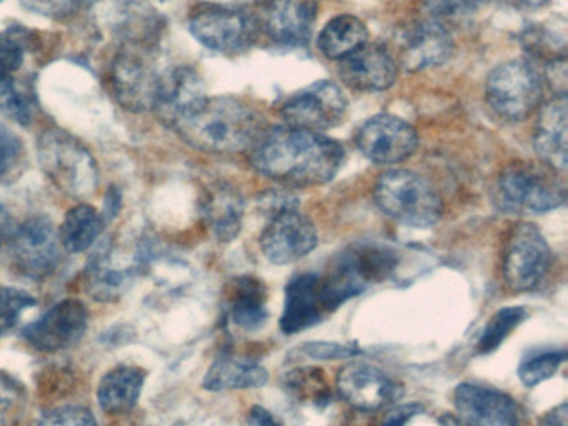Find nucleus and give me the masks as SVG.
Instances as JSON below:
<instances>
[{"instance_id":"19","label":"nucleus","mask_w":568,"mask_h":426,"mask_svg":"<svg viewBox=\"0 0 568 426\" xmlns=\"http://www.w3.org/2000/svg\"><path fill=\"white\" fill-rule=\"evenodd\" d=\"M398 65L387 45L365 43L338 60V75L357 92H382L397 80Z\"/></svg>"},{"instance_id":"40","label":"nucleus","mask_w":568,"mask_h":426,"mask_svg":"<svg viewBox=\"0 0 568 426\" xmlns=\"http://www.w3.org/2000/svg\"><path fill=\"white\" fill-rule=\"evenodd\" d=\"M490 0H422L425 10L435 19L445 17H462L477 12L480 7L487 6Z\"/></svg>"},{"instance_id":"4","label":"nucleus","mask_w":568,"mask_h":426,"mask_svg":"<svg viewBox=\"0 0 568 426\" xmlns=\"http://www.w3.org/2000/svg\"><path fill=\"white\" fill-rule=\"evenodd\" d=\"M38 156L45 175L61 192L88 199L98 190V162L72 133L62 129L45 130L39 136Z\"/></svg>"},{"instance_id":"1","label":"nucleus","mask_w":568,"mask_h":426,"mask_svg":"<svg viewBox=\"0 0 568 426\" xmlns=\"http://www.w3.org/2000/svg\"><path fill=\"white\" fill-rule=\"evenodd\" d=\"M345 150L324 133L294 126L265 130L251 150V163L265 179L284 186H317L335 179Z\"/></svg>"},{"instance_id":"16","label":"nucleus","mask_w":568,"mask_h":426,"mask_svg":"<svg viewBox=\"0 0 568 426\" xmlns=\"http://www.w3.org/2000/svg\"><path fill=\"white\" fill-rule=\"evenodd\" d=\"M337 392L354 408L377 412L395 405L404 396V386L378 366L355 359L338 369Z\"/></svg>"},{"instance_id":"33","label":"nucleus","mask_w":568,"mask_h":426,"mask_svg":"<svg viewBox=\"0 0 568 426\" xmlns=\"http://www.w3.org/2000/svg\"><path fill=\"white\" fill-rule=\"evenodd\" d=\"M0 115L19 125L32 122V105L28 97L18 89L11 73L0 72Z\"/></svg>"},{"instance_id":"23","label":"nucleus","mask_w":568,"mask_h":426,"mask_svg":"<svg viewBox=\"0 0 568 426\" xmlns=\"http://www.w3.org/2000/svg\"><path fill=\"white\" fill-rule=\"evenodd\" d=\"M268 383V372L254 359L237 355H222L205 373L202 388L207 392L261 388Z\"/></svg>"},{"instance_id":"22","label":"nucleus","mask_w":568,"mask_h":426,"mask_svg":"<svg viewBox=\"0 0 568 426\" xmlns=\"http://www.w3.org/2000/svg\"><path fill=\"white\" fill-rule=\"evenodd\" d=\"M531 140L540 162L564 175L568 162L567 97H554L541 105Z\"/></svg>"},{"instance_id":"11","label":"nucleus","mask_w":568,"mask_h":426,"mask_svg":"<svg viewBox=\"0 0 568 426\" xmlns=\"http://www.w3.org/2000/svg\"><path fill=\"white\" fill-rule=\"evenodd\" d=\"M395 62L407 72H420L442 65L454 53L450 30L435 19L412 20L395 33L394 45L388 47Z\"/></svg>"},{"instance_id":"47","label":"nucleus","mask_w":568,"mask_h":426,"mask_svg":"<svg viewBox=\"0 0 568 426\" xmlns=\"http://www.w3.org/2000/svg\"><path fill=\"white\" fill-rule=\"evenodd\" d=\"M511 2L517 3L518 7H524V9H540V7L547 6L550 0H511Z\"/></svg>"},{"instance_id":"39","label":"nucleus","mask_w":568,"mask_h":426,"mask_svg":"<svg viewBox=\"0 0 568 426\" xmlns=\"http://www.w3.org/2000/svg\"><path fill=\"white\" fill-rule=\"evenodd\" d=\"M302 355L321 362H331V359H348L358 356L362 349L354 345H341L334 342H307L301 345Z\"/></svg>"},{"instance_id":"35","label":"nucleus","mask_w":568,"mask_h":426,"mask_svg":"<svg viewBox=\"0 0 568 426\" xmlns=\"http://www.w3.org/2000/svg\"><path fill=\"white\" fill-rule=\"evenodd\" d=\"M26 149L14 130L0 122V182L14 179L24 166Z\"/></svg>"},{"instance_id":"10","label":"nucleus","mask_w":568,"mask_h":426,"mask_svg":"<svg viewBox=\"0 0 568 426\" xmlns=\"http://www.w3.org/2000/svg\"><path fill=\"white\" fill-rule=\"evenodd\" d=\"M59 230L48 216L24 220L9 239L12 265L21 275L41 282L51 276L62 262Z\"/></svg>"},{"instance_id":"28","label":"nucleus","mask_w":568,"mask_h":426,"mask_svg":"<svg viewBox=\"0 0 568 426\" xmlns=\"http://www.w3.org/2000/svg\"><path fill=\"white\" fill-rule=\"evenodd\" d=\"M368 42V30L358 17H334L322 29L317 37V45L327 59L342 60Z\"/></svg>"},{"instance_id":"7","label":"nucleus","mask_w":568,"mask_h":426,"mask_svg":"<svg viewBox=\"0 0 568 426\" xmlns=\"http://www.w3.org/2000/svg\"><path fill=\"white\" fill-rule=\"evenodd\" d=\"M544 97L540 72L524 60H510L491 70L485 99L498 119L520 122L538 109Z\"/></svg>"},{"instance_id":"29","label":"nucleus","mask_w":568,"mask_h":426,"mask_svg":"<svg viewBox=\"0 0 568 426\" xmlns=\"http://www.w3.org/2000/svg\"><path fill=\"white\" fill-rule=\"evenodd\" d=\"M105 222L101 213L91 205L74 206L69 210L62 222L59 236H61L62 246L71 253H82L91 248L99 236L104 232Z\"/></svg>"},{"instance_id":"46","label":"nucleus","mask_w":568,"mask_h":426,"mask_svg":"<svg viewBox=\"0 0 568 426\" xmlns=\"http://www.w3.org/2000/svg\"><path fill=\"white\" fill-rule=\"evenodd\" d=\"M537 426H568V406L567 403L555 406L550 412L541 416Z\"/></svg>"},{"instance_id":"38","label":"nucleus","mask_w":568,"mask_h":426,"mask_svg":"<svg viewBox=\"0 0 568 426\" xmlns=\"http://www.w3.org/2000/svg\"><path fill=\"white\" fill-rule=\"evenodd\" d=\"M39 426H99L95 416L82 406H62L42 416Z\"/></svg>"},{"instance_id":"3","label":"nucleus","mask_w":568,"mask_h":426,"mask_svg":"<svg viewBox=\"0 0 568 426\" xmlns=\"http://www.w3.org/2000/svg\"><path fill=\"white\" fill-rule=\"evenodd\" d=\"M378 210L412 229H430L440 222L444 202L437 190L415 172L388 170L374 186Z\"/></svg>"},{"instance_id":"12","label":"nucleus","mask_w":568,"mask_h":426,"mask_svg":"<svg viewBox=\"0 0 568 426\" xmlns=\"http://www.w3.org/2000/svg\"><path fill=\"white\" fill-rule=\"evenodd\" d=\"M347 106V97L337 83L318 80L288 97L281 116L285 125L321 133L341 125Z\"/></svg>"},{"instance_id":"30","label":"nucleus","mask_w":568,"mask_h":426,"mask_svg":"<svg viewBox=\"0 0 568 426\" xmlns=\"http://www.w3.org/2000/svg\"><path fill=\"white\" fill-rule=\"evenodd\" d=\"M28 413L26 386L8 372H0V426H21Z\"/></svg>"},{"instance_id":"49","label":"nucleus","mask_w":568,"mask_h":426,"mask_svg":"<svg viewBox=\"0 0 568 426\" xmlns=\"http://www.w3.org/2000/svg\"><path fill=\"white\" fill-rule=\"evenodd\" d=\"M6 329H4V326L0 325V335H2V333H4Z\"/></svg>"},{"instance_id":"31","label":"nucleus","mask_w":568,"mask_h":426,"mask_svg":"<svg viewBox=\"0 0 568 426\" xmlns=\"http://www.w3.org/2000/svg\"><path fill=\"white\" fill-rule=\"evenodd\" d=\"M528 313L524 306H507V308L498 310L490 320L487 326L481 332L480 339L477 343L478 353L495 352L505 339L508 338L511 332L517 328L520 323L525 322Z\"/></svg>"},{"instance_id":"6","label":"nucleus","mask_w":568,"mask_h":426,"mask_svg":"<svg viewBox=\"0 0 568 426\" xmlns=\"http://www.w3.org/2000/svg\"><path fill=\"white\" fill-rule=\"evenodd\" d=\"M189 30L207 49L235 55L254 45L261 23L247 10L204 2L191 10Z\"/></svg>"},{"instance_id":"34","label":"nucleus","mask_w":568,"mask_h":426,"mask_svg":"<svg viewBox=\"0 0 568 426\" xmlns=\"http://www.w3.org/2000/svg\"><path fill=\"white\" fill-rule=\"evenodd\" d=\"M565 359H567V352L565 349L530 356V358L524 359L520 366H518V378L528 388L540 385V383L547 382L548 378H551L558 372Z\"/></svg>"},{"instance_id":"9","label":"nucleus","mask_w":568,"mask_h":426,"mask_svg":"<svg viewBox=\"0 0 568 426\" xmlns=\"http://www.w3.org/2000/svg\"><path fill=\"white\" fill-rule=\"evenodd\" d=\"M551 266V250L534 223L521 222L511 229L504 248L501 272L511 292L537 288Z\"/></svg>"},{"instance_id":"42","label":"nucleus","mask_w":568,"mask_h":426,"mask_svg":"<svg viewBox=\"0 0 568 426\" xmlns=\"http://www.w3.org/2000/svg\"><path fill=\"white\" fill-rule=\"evenodd\" d=\"M545 79L554 90L555 97H567V57L565 53L548 60Z\"/></svg>"},{"instance_id":"15","label":"nucleus","mask_w":568,"mask_h":426,"mask_svg":"<svg viewBox=\"0 0 568 426\" xmlns=\"http://www.w3.org/2000/svg\"><path fill=\"white\" fill-rule=\"evenodd\" d=\"M317 245L318 233L314 222L298 209L275 213L261 233L262 252L275 265L298 262Z\"/></svg>"},{"instance_id":"18","label":"nucleus","mask_w":568,"mask_h":426,"mask_svg":"<svg viewBox=\"0 0 568 426\" xmlns=\"http://www.w3.org/2000/svg\"><path fill=\"white\" fill-rule=\"evenodd\" d=\"M454 405L467 426H520V413L511 396L494 386L460 383Z\"/></svg>"},{"instance_id":"24","label":"nucleus","mask_w":568,"mask_h":426,"mask_svg":"<svg viewBox=\"0 0 568 426\" xmlns=\"http://www.w3.org/2000/svg\"><path fill=\"white\" fill-rule=\"evenodd\" d=\"M202 213L219 242H232L242 229L244 200L234 186L219 183L205 193Z\"/></svg>"},{"instance_id":"13","label":"nucleus","mask_w":568,"mask_h":426,"mask_svg":"<svg viewBox=\"0 0 568 426\" xmlns=\"http://www.w3.org/2000/svg\"><path fill=\"white\" fill-rule=\"evenodd\" d=\"M207 99L201 73L191 65H175L159 75L152 110L161 122L175 130L197 113Z\"/></svg>"},{"instance_id":"14","label":"nucleus","mask_w":568,"mask_h":426,"mask_svg":"<svg viewBox=\"0 0 568 426\" xmlns=\"http://www.w3.org/2000/svg\"><path fill=\"white\" fill-rule=\"evenodd\" d=\"M355 143L362 155L378 165H395L418 149V133L410 123L390 113L372 116L358 129Z\"/></svg>"},{"instance_id":"43","label":"nucleus","mask_w":568,"mask_h":426,"mask_svg":"<svg viewBox=\"0 0 568 426\" xmlns=\"http://www.w3.org/2000/svg\"><path fill=\"white\" fill-rule=\"evenodd\" d=\"M248 426H282V423L264 406H252L247 416Z\"/></svg>"},{"instance_id":"25","label":"nucleus","mask_w":568,"mask_h":426,"mask_svg":"<svg viewBox=\"0 0 568 426\" xmlns=\"http://www.w3.org/2000/svg\"><path fill=\"white\" fill-rule=\"evenodd\" d=\"M229 315L239 328L255 332L268 318L267 288L252 276L235 278L229 286Z\"/></svg>"},{"instance_id":"44","label":"nucleus","mask_w":568,"mask_h":426,"mask_svg":"<svg viewBox=\"0 0 568 426\" xmlns=\"http://www.w3.org/2000/svg\"><path fill=\"white\" fill-rule=\"evenodd\" d=\"M420 412L422 406L415 405V403H412V405L400 406V408L395 409V412L385 419V423L382 426H405L412 416H415Z\"/></svg>"},{"instance_id":"8","label":"nucleus","mask_w":568,"mask_h":426,"mask_svg":"<svg viewBox=\"0 0 568 426\" xmlns=\"http://www.w3.org/2000/svg\"><path fill=\"white\" fill-rule=\"evenodd\" d=\"M159 75L152 45L122 43L109 69V87L119 105L131 112H145L154 106Z\"/></svg>"},{"instance_id":"17","label":"nucleus","mask_w":568,"mask_h":426,"mask_svg":"<svg viewBox=\"0 0 568 426\" xmlns=\"http://www.w3.org/2000/svg\"><path fill=\"white\" fill-rule=\"evenodd\" d=\"M88 326V306L81 300L65 298L55 303L38 322L26 326L22 336L39 352L58 353L78 345Z\"/></svg>"},{"instance_id":"27","label":"nucleus","mask_w":568,"mask_h":426,"mask_svg":"<svg viewBox=\"0 0 568 426\" xmlns=\"http://www.w3.org/2000/svg\"><path fill=\"white\" fill-rule=\"evenodd\" d=\"M135 276L134 266L114 268L111 265V248L102 246L92 255L85 268V288L98 302H115L124 295Z\"/></svg>"},{"instance_id":"2","label":"nucleus","mask_w":568,"mask_h":426,"mask_svg":"<svg viewBox=\"0 0 568 426\" xmlns=\"http://www.w3.org/2000/svg\"><path fill=\"white\" fill-rule=\"evenodd\" d=\"M179 135L207 153H242L254 149L267 130L264 115L235 97H214L178 126Z\"/></svg>"},{"instance_id":"20","label":"nucleus","mask_w":568,"mask_h":426,"mask_svg":"<svg viewBox=\"0 0 568 426\" xmlns=\"http://www.w3.org/2000/svg\"><path fill=\"white\" fill-rule=\"evenodd\" d=\"M331 313L322 292L321 275L298 273L288 280L281 316L282 332L294 335L317 325Z\"/></svg>"},{"instance_id":"26","label":"nucleus","mask_w":568,"mask_h":426,"mask_svg":"<svg viewBox=\"0 0 568 426\" xmlns=\"http://www.w3.org/2000/svg\"><path fill=\"white\" fill-rule=\"evenodd\" d=\"M145 376L148 373L138 366H115L99 383V406L112 415L131 412L141 398Z\"/></svg>"},{"instance_id":"37","label":"nucleus","mask_w":568,"mask_h":426,"mask_svg":"<svg viewBox=\"0 0 568 426\" xmlns=\"http://www.w3.org/2000/svg\"><path fill=\"white\" fill-rule=\"evenodd\" d=\"M22 6L38 16L49 17V19H69L88 9L98 0H21Z\"/></svg>"},{"instance_id":"5","label":"nucleus","mask_w":568,"mask_h":426,"mask_svg":"<svg viewBox=\"0 0 568 426\" xmlns=\"http://www.w3.org/2000/svg\"><path fill=\"white\" fill-rule=\"evenodd\" d=\"M567 189L544 163H511L498 176L497 202L511 213H547L564 205Z\"/></svg>"},{"instance_id":"32","label":"nucleus","mask_w":568,"mask_h":426,"mask_svg":"<svg viewBox=\"0 0 568 426\" xmlns=\"http://www.w3.org/2000/svg\"><path fill=\"white\" fill-rule=\"evenodd\" d=\"M288 392L297 396L301 402L327 403L331 392H328V383L325 382L324 373L317 368H298L287 373Z\"/></svg>"},{"instance_id":"21","label":"nucleus","mask_w":568,"mask_h":426,"mask_svg":"<svg viewBox=\"0 0 568 426\" xmlns=\"http://www.w3.org/2000/svg\"><path fill=\"white\" fill-rule=\"evenodd\" d=\"M317 10V0H271L265 3L262 27L278 45H307Z\"/></svg>"},{"instance_id":"50","label":"nucleus","mask_w":568,"mask_h":426,"mask_svg":"<svg viewBox=\"0 0 568 426\" xmlns=\"http://www.w3.org/2000/svg\"><path fill=\"white\" fill-rule=\"evenodd\" d=\"M0 2H2V0H0Z\"/></svg>"},{"instance_id":"48","label":"nucleus","mask_w":568,"mask_h":426,"mask_svg":"<svg viewBox=\"0 0 568 426\" xmlns=\"http://www.w3.org/2000/svg\"><path fill=\"white\" fill-rule=\"evenodd\" d=\"M235 2L239 3H247V6H257V3H267L271 2V0H235Z\"/></svg>"},{"instance_id":"41","label":"nucleus","mask_w":568,"mask_h":426,"mask_svg":"<svg viewBox=\"0 0 568 426\" xmlns=\"http://www.w3.org/2000/svg\"><path fill=\"white\" fill-rule=\"evenodd\" d=\"M24 49L11 32L0 33V72L12 73L21 69Z\"/></svg>"},{"instance_id":"45","label":"nucleus","mask_w":568,"mask_h":426,"mask_svg":"<svg viewBox=\"0 0 568 426\" xmlns=\"http://www.w3.org/2000/svg\"><path fill=\"white\" fill-rule=\"evenodd\" d=\"M122 206V195L115 186H112L111 190H108V195H105L104 202V213H101L102 219H104L105 223L112 222L115 216L121 212Z\"/></svg>"},{"instance_id":"36","label":"nucleus","mask_w":568,"mask_h":426,"mask_svg":"<svg viewBox=\"0 0 568 426\" xmlns=\"http://www.w3.org/2000/svg\"><path fill=\"white\" fill-rule=\"evenodd\" d=\"M38 303L31 293L12 286H0V325L6 332L18 323L22 313Z\"/></svg>"}]
</instances>
